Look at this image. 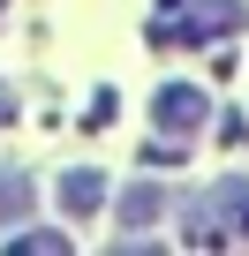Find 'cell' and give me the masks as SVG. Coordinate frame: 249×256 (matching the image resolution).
<instances>
[{
    "mask_svg": "<svg viewBox=\"0 0 249 256\" xmlns=\"http://www.w3.org/2000/svg\"><path fill=\"white\" fill-rule=\"evenodd\" d=\"M31 204H38V196L23 188V174H0V226H23Z\"/></svg>",
    "mask_w": 249,
    "mask_h": 256,
    "instance_id": "obj_5",
    "label": "cell"
},
{
    "mask_svg": "<svg viewBox=\"0 0 249 256\" xmlns=\"http://www.w3.org/2000/svg\"><path fill=\"white\" fill-rule=\"evenodd\" d=\"M98 204H106V181H98L91 166H76V174H61V211H68V218H91Z\"/></svg>",
    "mask_w": 249,
    "mask_h": 256,
    "instance_id": "obj_3",
    "label": "cell"
},
{
    "mask_svg": "<svg viewBox=\"0 0 249 256\" xmlns=\"http://www.w3.org/2000/svg\"><path fill=\"white\" fill-rule=\"evenodd\" d=\"M219 226H234V241H249V181L219 188Z\"/></svg>",
    "mask_w": 249,
    "mask_h": 256,
    "instance_id": "obj_4",
    "label": "cell"
},
{
    "mask_svg": "<svg viewBox=\"0 0 249 256\" xmlns=\"http://www.w3.org/2000/svg\"><path fill=\"white\" fill-rule=\"evenodd\" d=\"M61 248H68V234H46V226H31V234L8 241V256H61Z\"/></svg>",
    "mask_w": 249,
    "mask_h": 256,
    "instance_id": "obj_6",
    "label": "cell"
},
{
    "mask_svg": "<svg viewBox=\"0 0 249 256\" xmlns=\"http://www.w3.org/2000/svg\"><path fill=\"white\" fill-rule=\"evenodd\" d=\"M159 218H166V188H159V181H136L129 196L113 204V226H121V234H144V226H159Z\"/></svg>",
    "mask_w": 249,
    "mask_h": 256,
    "instance_id": "obj_2",
    "label": "cell"
},
{
    "mask_svg": "<svg viewBox=\"0 0 249 256\" xmlns=\"http://www.w3.org/2000/svg\"><path fill=\"white\" fill-rule=\"evenodd\" d=\"M204 113H211V98H204L196 83H166V90L151 98V120L166 128L174 144H181V136H196V128H204Z\"/></svg>",
    "mask_w": 249,
    "mask_h": 256,
    "instance_id": "obj_1",
    "label": "cell"
}]
</instances>
